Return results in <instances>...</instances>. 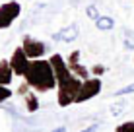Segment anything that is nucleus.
<instances>
[{
  "label": "nucleus",
  "mask_w": 134,
  "mask_h": 132,
  "mask_svg": "<svg viewBox=\"0 0 134 132\" xmlns=\"http://www.w3.org/2000/svg\"><path fill=\"white\" fill-rule=\"evenodd\" d=\"M51 64H53L54 76H57V101L60 107H68L76 103V97L80 93V88L84 80H80L76 74H72L70 68L66 64V58L62 54L54 53L51 54Z\"/></svg>",
  "instance_id": "obj_1"
},
{
  "label": "nucleus",
  "mask_w": 134,
  "mask_h": 132,
  "mask_svg": "<svg viewBox=\"0 0 134 132\" xmlns=\"http://www.w3.org/2000/svg\"><path fill=\"white\" fill-rule=\"evenodd\" d=\"M124 47L134 49V31H130V29H124Z\"/></svg>",
  "instance_id": "obj_12"
},
{
  "label": "nucleus",
  "mask_w": 134,
  "mask_h": 132,
  "mask_svg": "<svg viewBox=\"0 0 134 132\" xmlns=\"http://www.w3.org/2000/svg\"><path fill=\"white\" fill-rule=\"evenodd\" d=\"M10 97H12V89L8 88V85H0V103L8 101Z\"/></svg>",
  "instance_id": "obj_15"
},
{
  "label": "nucleus",
  "mask_w": 134,
  "mask_h": 132,
  "mask_svg": "<svg viewBox=\"0 0 134 132\" xmlns=\"http://www.w3.org/2000/svg\"><path fill=\"white\" fill-rule=\"evenodd\" d=\"M29 62L31 60H29V56L25 54L24 47L14 49V53L10 56V64H12V70H14V74H16V76H21V78H24L25 72H27V68H29Z\"/></svg>",
  "instance_id": "obj_6"
},
{
  "label": "nucleus",
  "mask_w": 134,
  "mask_h": 132,
  "mask_svg": "<svg viewBox=\"0 0 134 132\" xmlns=\"http://www.w3.org/2000/svg\"><path fill=\"white\" fill-rule=\"evenodd\" d=\"M128 93H134V84H128V85H124V88L115 91V95H128Z\"/></svg>",
  "instance_id": "obj_16"
},
{
  "label": "nucleus",
  "mask_w": 134,
  "mask_h": 132,
  "mask_svg": "<svg viewBox=\"0 0 134 132\" xmlns=\"http://www.w3.org/2000/svg\"><path fill=\"white\" fill-rule=\"evenodd\" d=\"M14 76H16V74H14V70H12L10 60L2 58V60H0V85H8V88H10Z\"/></svg>",
  "instance_id": "obj_8"
},
{
  "label": "nucleus",
  "mask_w": 134,
  "mask_h": 132,
  "mask_svg": "<svg viewBox=\"0 0 134 132\" xmlns=\"http://www.w3.org/2000/svg\"><path fill=\"white\" fill-rule=\"evenodd\" d=\"M21 47H24L25 54L29 56V60H37V58H43L47 53V45L43 41L31 37V35H24L21 37Z\"/></svg>",
  "instance_id": "obj_4"
},
{
  "label": "nucleus",
  "mask_w": 134,
  "mask_h": 132,
  "mask_svg": "<svg viewBox=\"0 0 134 132\" xmlns=\"http://www.w3.org/2000/svg\"><path fill=\"white\" fill-rule=\"evenodd\" d=\"M115 132H134V120H126L122 124H119Z\"/></svg>",
  "instance_id": "obj_14"
},
{
  "label": "nucleus",
  "mask_w": 134,
  "mask_h": 132,
  "mask_svg": "<svg viewBox=\"0 0 134 132\" xmlns=\"http://www.w3.org/2000/svg\"><path fill=\"white\" fill-rule=\"evenodd\" d=\"M24 80L33 91L39 93L51 91L57 88V76H54L53 64H51V60H45V58H37V60L29 62V68H27Z\"/></svg>",
  "instance_id": "obj_2"
},
{
  "label": "nucleus",
  "mask_w": 134,
  "mask_h": 132,
  "mask_svg": "<svg viewBox=\"0 0 134 132\" xmlns=\"http://www.w3.org/2000/svg\"><path fill=\"white\" fill-rule=\"evenodd\" d=\"M101 91V78H90V80H84V84H82L80 88V93H78L76 97V103H84V101H90V99H93L95 95H99Z\"/></svg>",
  "instance_id": "obj_5"
},
{
  "label": "nucleus",
  "mask_w": 134,
  "mask_h": 132,
  "mask_svg": "<svg viewBox=\"0 0 134 132\" xmlns=\"http://www.w3.org/2000/svg\"><path fill=\"white\" fill-rule=\"evenodd\" d=\"M97 128H99V126H97V124H93V126H90V128H86V130H82V132H95Z\"/></svg>",
  "instance_id": "obj_18"
},
{
  "label": "nucleus",
  "mask_w": 134,
  "mask_h": 132,
  "mask_svg": "<svg viewBox=\"0 0 134 132\" xmlns=\"http://www.w3.org/2000/svg\"><path fill=\"white\" fill-rule=\"evenodd\" d=\"M24 101H25V109L29 113H35L37 109H39V99H37V95L35 91H27L24 95Z\"/></svg>",
  "instance_id": "obj_10"
},
{
  "label": "nucleus",
  "mask_w": 134,
  "mask_h": 132,
  "mask_svg": "<svg viewBox=\"0 0 134 132\" xmlns=\"http://www.w3.org/2000/svg\"><path fill=\"white\" fill-rule=\"evenodd\" d=\"M53 132H66V128H64V126H58L57 130H53Z\"/></svg>",
  "instance_id": "obj_19"
},
{
  "label": "nucleus",
  "mask_w": 134,
  "mask_h": 132,
  "mask_svg": "<svg viewBox=\"0 0 134 132\" xmlns=\"http://www.w3.org/2000/svg\"><path fill=\"white\" fill-rule=\"evenodd\" d=\"M20 14H21V4L16 0L0 4V29L12 27V24L20 18Z\"/></svg>",
  "instance_id": "obj_3"
},
{
  "label": "nucleus",
  "mask_w": 134,
  "mask_h": 132,
  "mask_svg": "<svg viewBox=\"0 0 134 132\" xmlns=\"http://www.w3.org/2000/svg\"><path fill=\"white\" fill-rule=\"evenodd\" d=\"M66 64H68V68H70L72 74H76L80 80H90V70H87L86 66H82V64H80V51H78V49L68 54Z\"/></svg>",
  "instance_id": "obj_7"
},
{
  "label": "nucleus",
  "mask_w": 134,
  "mask_h": 132,
  "mask_svg": "<svg viewBox=\"0 0 134 132\" xmlns=\"http://www.w3.org/2000/svg\"><path fill=\"white\" fill-rule=\"evenodd\" d=\"M91 72H93V74H95V78H99V76H101V74H103V72H105V68L97 64V66H93V68H91Z\"/></svg>",
  "instance_id": "obj_17"
},
{
  "label": "nucleus",
  "mask_w": 134,
  "mask_h": 132,
  "mask_svg": "<svg viewBox=\"0 0 134 132\" xmlns=\"http://www.w3.org/2000/svg\"><path fill=\"white\" fill-rule=\"evenodd\" d=\"M86 14H87V18H91L93 21H97L99 18H101V14L97 12V8H95V4H90V6L86 8Z\"/></svg>",
  "instance_id": "obj_13"
},
{
  "label": "nucleus",
  "mask_w": 134,
  "mask_h": 132,
  "mask_svg": "<svg viewBox=\"0 0 134 132\" xmlns=\"http://www.w3.org/2000/svg\"><path fill=\"white\" fill-rule=\"evenodd\" d=\"M95 27L101 31H109V29H113L115 27V20L111 16H101L97 21H95Z\"/></svg>",
  "instance_id": "obj_11"
},
{
  "label": "nucleus",
  "mask_w": 134,
  "mask_h": 132,
  "mask_svg": "<svg viewBox=\"0 0 134 132\" xmlns=\"http://www.w3.org/2000/svg\"><path fill=\"white\" fill-rule=\"evenodd\" d=\"M78 37V25L76 24H70L68 27H62L58 33L53 35L54 41H64V43H70V41H74Z\"/></svg>",
  "instance_id": "obj_9"
}]
</instances>
